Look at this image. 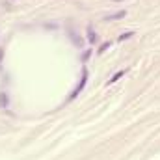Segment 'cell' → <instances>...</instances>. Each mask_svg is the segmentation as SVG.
I'll use <instances>...</instances> for the list:
<instances>
[{
  "mask_svg": "<svg viewBox=\"0 0 160 160\" xmlns=\"http://www.w3.org/2000/svg\"><path fill=\"white\" fill-rule=\"evenodd\" d=\"M125 15H127L125 9H119V11H115V13H112V15H106L104 20H117V19H123Z\"/></svg>",
  "mask_w": 160,
  "mask_h": 160,
  "instance_id": "6da1fadb",
  "label": "cell"
},
{
  "mask_svg": "<svg viewBox=\"0 0 160 160\" xmlns=\"http://www.w3.org/2000/svg\"><path fill=\"white\" fill-rule=\"evenodd\" d=\"M86 77H88V73H86V69H84V74H82V82H80L78 86H77V89H74V91L71 93V99H74V97H77V95H78V91L84 88V84H86Z\"/></svg>",
  "mask_w": 160,
  "mask_h": 160,
  "instance_id": "7a4b0ae2",
  "label": "cell"
},
{
  "mask_svg": "<svg viewBox=\"0 0 160 160\" xmlns=\"http://www.w3.org/2000/svg\"><path fill=\"white\" fill-rule=\"evenodd\" d=\"M8 106H9L8 93H6V91H2V93H0V108H2V110H8Z\"/></svg>",
  "mask_w": 160,
  "mask_h": 160,
  "instance_id": "3957f363",
  "label": "cell"
},
{
  "mask_svg": "<svg viewBox=\"0 0 160 160\" xmlns=\"http://www.w3.org/2000/svg\"><path fill=\"white\" fill-rule=\"evenodd\" d=\"M123 74H125V71H117V73L114 74V77H112V78L108 80V84H114V82H117V80H119V78L123 77Z\"/></svg>",
  "mask_w": 160,
  "mask_h": 160,
  "instance_id": "277c9868",
  "label": "cell"
},
{
  "mask_svg": "<svg viewBox=\"0 0 160 160\" xmlns=\"http://www.w3.org/2000/svg\"><path fill=\"white\" fill-rule=\"evenodd\" d=\"M88 36H89V37H88V39H89V41H91V43H93V41H97V34H95V32H93V30H91V26H89V28H88Z\"/></svg>",
  "mask_w": 160,
  "mask_h": 160,
  "instance_id": "5b68a950",
  "label": "cell"
},
{
  "mask_svg": "<svg viewBox=\"0 0 160 160\" xmlns=\"http://www.w3.org/2000/svg\"><path fill=\"white\" fill-rule=\"evenodd\" d=\"M129 37H132V32H127V34H123V36L119 37V41H123V39H129Z\"/></svg>",
  "mask_w": 160,
  "mask_h": 160,
  "instance_id": "8992f818",
  "label": "cell"
},
{
  "mask_svg": "<svg viewBox=\"0 0 160 160\" xmlns=\"http://www.w3.org/2000/svg\"><path fill=\"white\" fill-rule=\"evenodd\" d=\"M110 47V43H104V45H101V49H99V52H104L106 49H108Z\"/></svg>",
  "mask_w": 160,
  "mask_h": 160,
  "instance_id": "52a82bcc",
  "label": "cell"
},
{
  "mask_svg": "<svg viewBox=\"0 0 160 160\" xmlns=\"http://www.w3.org/2000/svg\"><path fill=\"white\" fill-rule=\"evenodd\" d=\"M2 56H4V52H2V49H0V61H2Z\"/></svg>",
  "mask_w": 160,
  "mask_h": 160,
  "instance_id": "ba28073f",
  "label": "cell"
},
{
  "mask_svg": "<svg viewBox=\"0 0 160 160\" xmlns=\"http://www.w3.org/2000/svg\"><path fill=\"white\" fill-rule=\"evenodd\" d=\"M115 2H119V0H115Z\"/></svg>",
  "mask_w": 160,
  "mask_h": 160,
  "instance_id": "9c48e42d",
  "label": "cell"
}]
</instances>
